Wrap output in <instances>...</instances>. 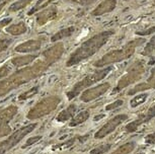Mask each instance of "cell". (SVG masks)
<instances>
[{
    "mask_svg": "<svg viewBox=\"0 0 155 154\" xmlns=\"http://www.w3.org/2000/svg\"><path fill=\"white\" fill-rule=\"evenodd\" d=\"M76 112H77V106H76V104L74 103L70 104L69 106H67L65 110H63L62 112L58 114V116L56 117V121L59 122V123H64V122H66L68 120H71L75 116Z\"/></svg>",
    "mask_w": 155,
    "mask_h": 154,
    "instance_id": "cell-14",
    "label": "cell"
},
{
    "mask_svg": "<svg viewBox=\"0 0 155 154\" xmlns=\"http://www.w3.org/2000/svg\"><path fill=\"white\" fill-rule=\"evenodd\" d=\"M60 103L61 97L58 95H50V97L43 98L30 110V112L27 115V119L31 121L42 119L43 117L48 116L53 111H55Z\"/></svg>",
    "mask_w": 155,
    "mask_h": 154,
    "instance_id": "cell-5",
    "label": "cell"
},
{
    "mask_svg": "<svg viewBox=\"0 0 155 154\" xmlns=\"http://www.w3.org/2000/svg\"><path fill=\"white\" fill-rule=\"evenodd\" d=\"M155 34V27H151V28H145V30L136 31V34H138V36H141V37L148 36V34Z\"/></svg>",
    "mask_w": 155,
    "mask_h": 154,
    "instance_id": "cell-28",
    "label": "cell"
},
{
    "mask_svg": "<svg viewBox=\"0 0 155 154\" xmlns=\"http://www.w3.org/2000/svg\"><path fill=\"white\" fill-rule=\"evenodd\" d=\"M41 139H42V136H34V137L30 138L27 141V143L22 146V148H27L28 146H31V145H34L35 143H37V142H39Z\"/></svg>",
    "mask_w": 155,
    "mask_h": 154,
    "instance_id": "cell-30",
    "label": "cell"
},
{
    "mask_svg": "<svg viewBox=\"0 0 155 154\" xmlns=\"http://www.w3.org/2000/svg\"><path fill=\"white\" fill-rule=\"evenodd\" d=\"M89 115H90V113H89V111H87V110L80 112L79 114H77L76 116H74V117H73L71 120H70V122H69V127L79 126L80 124H82L85 121L88 120Z\"/></svg>",
    "mask_w": 155,
    "mask_h": 154,
    "instance_id": "cell-18",
    "label": "cell"
},
{
    "mask_svg": "<svg viewBox=\"0 0 155 154\" xmlns=\"http://www.w3.org/2000/svg\"><path fill=\"white\" fill-rule=\"evenodd\" d=\"M55 0H38L36 5L34 7H31V9L28 12V15L31 16L33 14L39 12V11L43 10L44 8H46L49 4H51L52 2H54Z\"/></svg>",
    "mask_w": 155,
    "mask_h": 154,
    "instance_id": "cell-19",
    "label": "cell"
},
{
    "mask_svg": "<svg viewBox=\"0 0 155 154\" xmlns=\"http://www.w3.org/2000/svg\"><path fill=\"white\" fill-rule=\"evenodd\" d=\"M115 34V31H104L101 33L96 34L95 36L89 38L88 40L82 43L80 47H78L73 53L70 55L66 62L67 67H71L76 64L82 62V61L88 59L93 56L96 52H98L101 49L106 45V43L110 39V37Z\"/></svg>",
    "mask_w": 155,
    "mask_h": 154,
    "instance_id": "cell-2",
    "label": "cell"
},
{
    "mask_svg": "<svg viewBox=\"0 0 155 154\" xmlns=\"http://www.w3.org/2000/svg\"><path fill=\"white\" fill-rule=\"evenodd\" d=\"M146 42V40L144 38H137L134 39L133 41L129 42L127 45H125L124 47H122L121 49L118 50H114L109 52L107 54L104 55V57H101V59L95 61L93 63V65L95 67H104V66L110 65L113 63L117 62H121L123 60L129 59L130 57H132L134 53H135L136 49L141 46L142 44H144Z\"/></svg>",
    "mask_w": 155,
    "mask_h": 154,
    "instance_id": "cell-3",
    "label": "cell"
},
{
    "mask_svg": "<svg viewBox=\"0 0 155 154\" xmlns=\"http://www.w3.org/2000/svg\"><path fill=\"white\" fill-rule=\"evenodd\" d=\"M147 97H148L147 93H141V94L137 95V97H135L132 100H131V106H132V107H136V106H140L141 103H144Z\"/></svg>",
    "mask_w": 155,
    "mask_h": 154,
    "instance_id": "cell-24",
    "label": "cell"
},
{
    "mask_svg": "<svg viewBox=\"0 0 155 154\" xmlns=\"http://www.w3.org/2000/svg\"><path fill=\"white\" fill-rule=\"evenodd\" d=\"M135 147V144L130 142V143H127V144H124L122 146H120L118 149L116 151H114L113 153L110 154H128L129 152L133 150V148Z\"/></svg>",
    "mask_w": 155,
    "mask_h": 154,
    "instance_id": "cell-21",
    "label": "cell"
},
{
    "mask_svg": "<svg viewBox=\"0 0 155 154\" xmlns=\"http://www.w3.org/2000/svg\"><path fill=\"white\" fill-rule=\"evenodd\" d=\"M154 5H155V1H154Z\"/></svg>",
    "mask_w": 155,
    "mask_h": 154,
    "instance_id": "cell-37",
    "label": "cell"
},
{
    "mask_svg": "<svg viewBox=\"0 0 155 154\" xmlns=\"http://www.w3.org/2000/svg\"><path fill=\"white\" fill-rule=\"evenodd\" d=\"M110 147H112V145L110 144H104V145H101V146L94 148V149H92L90 151V154H104L107 152Z\"/></svg>",
    "mask_w": 155,
    "mask_h": 154,
    "instance_id": "cell-25",
    "label": "cell"
},
{
    "mask_svg": "<svg viewBox=\"0 0 155 154\" xmlns=\"http://www.w3.org/2000/svg\"><path fill=\"white\" fill-rule=\"evenodd\" d=\"M17 112L18 109L14 104L0 110V138L11 134L12 130L9 126V122L12 121V119L17 115Z\"/></svg>",
    "mask_w": 155,
    "mask_h": 154,
    "instance_id": "cell-8",
    "label": "cell"
},
{
    "mask_svg": "<svg viewBox=\"0 0 155 154\" xmlns=\"http://www.w3.org/2000/svg\"><path fill=\"white\" fill-rule=\"evenodd\" d=\"M33 2V0H17V1L13 2L8 8L9 12H16L18 10L23 9L25 7H27L28 4H31Z\"/></svg>",
    "mask_w": 155,
    "mask_h": 154,
    "instance_id": "cell-20",
    "label": "cell"
},
{
    "mask_svg": "<svg viewBox=\"0 0 155 154\" xmlns=\"http://www.w3.org/2000/svg\"><path fill=\"white\" fill-rule=\"evenodd\" d=\"M113 69H114L113 66L110 65L109 67L104 68V69H98V70H96L95 72H93V73L86 75L83 79H81L80 81H78L77 83H75V85L67 92V97H68V100H73V98L77 97V95L85 88H88V87L93 85L94 83L102 80L104 78H106L107 75L109 74Z\"/></svg>",
    "mask_w": 155,
    "mask_h": 154,
    "instance_id": "cell-4",
    "label": "cell"
},
{
    "mask_svg": "<svg viewBox=\"0 0 155 154\" xmlns=\"http://www.w3.org/2000/svg\"><path fill=\"white\" fill-rule=\"evenodd\" d=\"M37 124H30L27 126H23L20 129L16 130L15 132H13L12 134L8 136L7 139H5L4 141L0 142V154H5L11 150L14 146H16L23 138L25 137L28 134H30L31 132L36 129Z\"/></svg>",
    "mask_w": 155,
    "mask_h": 154,
    "instance_id": "cell-6",
    "label": "cell"
},
{
    "mask_svg": "<svg viewBox=\"0 0 155 154\" xmlns=\"http://www.w3.org/2000/svg\"><path fill=\"white\" fill-rule=\"evenodd\" d=\"M41 47H42L41 40H30L17 45L14 50L18 53H31V52L39 51Z\"/></svg>",
    "mask_w": 155,
    "mask_h": 154,
    "instance_id": "cell-12",
    "label": "cell"
},
{
    "mask_svg": "<svg viewBox=\"0 0 155 154\" xmlns=\"http://www.w3.org/2000/svg\"><path fill=\"white\" fill-rule=\"evenodd\" d=\"M11 1H13V0H0V11L3 9V8Z\"/></svg>",
    "mask_w": 155,
    "mask_h": 154,
    "instance_id": "cell-33",
    "label": "cell"
},
{
    "mask_svg": "<svg viewBox=\"0 0 155 154\" xmlns=\"http://www.w3.org/2000/svg\"><path fill=\"white\" fill-rule=\"evenodd\" d=\"M125 1H130V0H125Z\"/></svg>",
    "mask_w": 155,
    "mask_h": 154,
    "instance_id": "cell-36",
    "label": "cell"
},
{
    "mask_svg": "<svg viewBox=\"0 0 155 154\" xmlns=\"http://www.w3.org/2000/svg\"><path fill=\"white\" fill-rule=\"evenodd\" d=\"M37 55H25V56H18L14 57L11 59V64L14 67H22V66H27L28 64L33 63L37 59Z\"/></svg>",
    "mask_w": 155,
    "mask_h": 154,
    "instance_id": "cell-15",
    "label": "cell"
},
{
    "mask_svg": "<svg viewBox=\"0 0 155 154\" xmlns=\"http://www.w3.org/2000/svg\"><path fill=\"white\" fill-rule=\"evenodd\" d=\"M153 52H155V36L152 37L147 45L145 46L142 54L144 55V56H149V55H151Z\"/></svg>",
    "mask_w": 155,
    "mask_h": 154,
    "instance_id": "cell-22",
    "label": "cell"
},
{
    "mask_svg": "<svg viewBox=\"0 0 155 154\" xmlns=\"http://www.w3.org/2000/svg\"><path fill=\"white\" fill-rule=\"evenodd\" d=\"M12 43V39L8 37H3L0 39V53L4 52Z\"/></svg>",
    "mask_w": 155,
    "mask_h": 154,
    "instance_id": "cell-26",
    "label": "cell"
},
{
    "mask_svg": "<svg viewBox=\"0 0 155 154\" xmlns=\"http://www.w3.org/2000/svg\"><path fill=\"white\" fill-rule=\"evenodd\" d=\"M11 21H12V18H11V17H7V18H4V19L0 20V31H2V28H6Z\"/></svg>",
    "mask_w": 155,
    "mask_h": 154,
    "instance_id": "cell-32",
    "label": "cell"
},
{
    "mask_svg": "<svg viewBox=\"0 0 155 154\" xmlns=\"http://www.w3.org/2000/svg\"><path fill=\"white\" fill-rule=\"evenodd\" d=\"M65 48L62 43H57L54 46L44 51L33 65L19 69L9 76L0 81V97L9 93L25 83L39 78L48 69L63 56Z\"/></svg>",
    "mask_w": 155,
    "mask_h": 154,
    "instance_id": "cell-1",
    "label": "cell"
},
{
    "mask_svg": "<svg viewBox=\"0 0 155 154\" xmlns=\"http://www.w3.org/2000/svg\"><path fill=\"white\" fill-rule=\"evenodd\" d=\"M117 6V0H104V2H101L97 7L94 8L91 14L93 16H99L102 15L104 13L110 12L116 8Z\"/></svg>",
    "mask_w": 155,
    "mask_h": 154,
    "instance_id": "cell-13",
    "label": "cell"
},
{
    "mask_svg": "<svg viewBox=\"0 0 155 154\" xmlns=\"http://www.w3.org/2000/svg\"><path fill=\"white\" fill-rule=\"evenodd\" d=\"M70 1L75 4L81 5V6H89V5L94 3L96 0H70Z\"/></svg>",
    "mask_w": 155,
    "mask_h": 154,
    "instance_id": "cell-29",
    "label": "cell"
},
{
    "mask_svg": "<svg viewBox=\"0 0 155 154\" xmlns=\"http://www.w3.org/2000/svg\"><path fill=\"white\" fill-rule=\"evenodd\" d=\"M123 104V100H116L115 103H110V104H107L106 106V110L107 111H110V110H115L116 107H119L121 106Z\"/></svg>",
    "mask_w": 155,
    "mask_h": 154,
    "instance_id": "cell-31",
    "label": "cell"
},
{
    "mask_svg": "<svg viewBox=\"0 0 155 154\" xmlns=\"http://www.w3.org/2000/svg\"><path fill=\"white\" fill-rule=\"evenodd\" d=\"M128 119L127 115H118L116 116L115 118L110 119L109 122H107L106 124L102 126L101 129H99L97 132L95 133L94 137L96 139H101L104 138L106 136L110 134L112 132H114L117 128H118L119 125H121L123 122H125Z\"/></svg>",
    "mask_w": 155,
    "mask_h": 154,
    "instance_id": "cell-9",
    "label": "cell"
},
{
    "mask_svg": "<svg viewBox=\"0 0 155 154\" xmlns=\"http://www.w3.org/2000/svg\"><path fill=\"white\" fill-rule=\"evenodd\" d=\"M110 89V83L109 82H104L101 83L99 85L93 87V88H89L86 89L82 92V94L80 95V100L84 101V103H89L95 98L99 97L101 95H102L104 93Z\"/></svg>",
    "mask_w": 155,
    "mask_h": 154,
    "instance_id": "cell-10",
    "label": "cell"
},
{
    "mask_svg": "<svg viewBox=\"0 0 155 154\" xmlns=\"http://www.w3.org/2000/svg\"><path fill=\"white\" fill-rule=\"evenodd\" d=\"M38 90H39V87H38V86L33 87V88H31L28 91H25V92H23V93L20 94L19 97H18V100H19V101L27 100L28 98H30V97H34V95L38 92Z\"/></svg>",
    "mask_w": 155,
    "mask_h": 154,
    "instance_id": "cell-23",
    "label": "cell"
},
{
    "mask_svg": "<svg viewBox=\"0 0 155 154\" xmlns=\"http://www.w3.org/2000/svg\"><path fill=\"white\" fill-rule=\"evenodd\" d=\"M154 63H155V58H152L151 61L149 62V64H150V65H152V64H154Z\"/></svg>",
    "mask_w": 155,
    "mask_h": 154,
    "instance_id": "cell-35",
    "label": "cell"
},
{
    "mask_svg": "<svg viewBox=\"0 0 155 154\" xmlns=\"http://www.w3.org/2000/svg\"><path fill=\"white\" fill-rule=\"evenodd\" d=\"M58 16V8L57 5H52L44 9L37 14L36 22L38 25H44L47 22H49L50 20H53Z\"/></svg>",
    "mask_w": 155,
    "mask_h": 154,
    "instance_id": "cell-11",
    "label": "cell"
},
{
    "mask_svg": "<svg viewBox=\"0 0 155 154\" xmlns=\"http://www.w3.org/2000/svg\"><path fill=\"white\" fill-rule=\"evenodd\" d=\"M28 31V27L23 21H20L18 24L11 25L6 28V33H8L11 36H19Z\"/></svg>",
    "mask_w": 155,
    "mask_h": 154,
    "instance_id": "cell-16",
    "label": "cell"
},
{
    "mask_svg": "<svg viewBox=\"0 0 155 154\" xmlns=\"http://www.w3.org/2000/svg\"><path fill=\"white\" fill-rule=\"evenodd\" d=\"M144 68H143V64L141 62H136L131 68H129L128 72L123 76L120 81L118 82L117 85L113 90V94H115L116 92H118L120 90H122L124 87H126L129 84L135 82L136 80H138L140 76L142 75Z\"/></svg>",
    "mask_w": 155,
    "mask_h": 154,
    "instance_id": "cell-7",
    "label": "cell"
},
{
    "mask_svg": "<svg viewBox=\"0 0 155 154\" xmlns=\"http://www.w3.org/2000/svg\"><path fill=\"white\" fill-rule=\"evenodd\" d=\"M102 117H104V115H101V116H97V117H95V118H94V121H98L99 119H101V118H102Z\"/></svg>",
    "mask_w": 155,
    "mask_h": 154,
    "instance_id": "cell-34",
    "label": "cell"
},
{
    "mask_svg": "<svg viewBox=\"0 0 155 154\" xmlns=\"http://www.w3.org/2000/svg\"><path fill=\"white\" fill-rule=\"evenodd\" d=\"M75 31V28L74 27H69V28H62L59 31H57L56 34H53V37L51 38V41L53 43H56V42H59L62 39H65V38H68V37H71Z\"/></svg>",
    "mask_w": 155,
    "mask_h": 154,
    "instance_id": "cell-17",
    "label": "cell"
},
{
    "mask_svg": "<svg viewBox=\"0 0 155 154\" xmlns=\"http://www.w3.org/2000/svg\"><path fill=\"white\" fill-rule=\"evenodd\" d=\"M10 73V67L5 64L2 67H0V79H4L5 77H7Z\"/></svg>",
    "mask_w": 155,
    "mask_h": 154,
    "instance_id": "cell-27",
    "label": "cell"
}]
</instances>
